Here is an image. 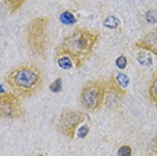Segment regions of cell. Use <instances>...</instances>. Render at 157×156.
I'll list each match as a JSON object with an SVG mask.
<instances>
[{
	"label": "cell",
	"instance_id": "cell-1",
	"mask_svg": "<svg viewBox=\"0 0 157 156\" xmlns=\"http://www.w3.org/2000/svg\"><path fill=\"white\" fill-rule=\"evenodd\" d=\"M99 41V33L89 28L77 27L73 33L66 35L58 45L55 46L56 57H70L73 59L75 69H81L83 63L93 55L94 49Z\"/></svg>",
	"mask_w": 157,
	"mask_h": 156
},
{
	"label": "cell",
	"instance_id": "cell-2",
	"mask_svg": "<svg viewBox=\"0 0 157 156\" xmlns=\"http://www.w3.org/2000/svg\"><path fill=\"white\" fill-rule=\"evenodd\" d=\"M43 73L35 63H22L6 76V82L19 97H31L43 86Z\"/></svg>",
	"mask_w": 157,
	"mask_h": 156
},
{
	"label": "cell",
	"instance_id": "cell-3",
	"mask_svg": "<svg viewBox=\"0 0 157 156\" xmlns=\"http://www.w3.org/2000/svg\"><path fill=\"white\" fill-rule=\"evenodd\" d=\"M48 18L38 16L30 20L26 27V42L34 55L46 58L48 45Z\"/></svg>",
	"mask_w": 157,
	"mask_h": 156
},
{
	"label": "cell",
	"instance_id": "cell-4",
	"mask_svg": "<svg viewBox=\"0 0 157 156\" xmlns=\"http://www.w3.org/2000/svg\"><path fill=\"white\" fill-rule=\"evenodd\" d=\"M106 81L90 80L82 86L79 93V104L86 112H97L103 106Z\"/></svg>",
	"mask_w": 157,
	"mask_h": 156
},
{
	"label": "cell",
	"instance_id": "cell-5",
	"mask_svg": "<svg viewBox=\"0 0 157 156\" xmlns=\"http://www.w3.org/2000/svg\"><path fill=\"white\" fill-rule=\"evenodd\" d=\"M86 113L77 109H65L56 120V131L67 139H74L79 125L86 120Z\"/></svg>",
	"mask_w": 157,
	"mask_h": 156
},
{
	"label": "cell",
	"instance_id": "cell-6",
	"mask_svg": "<svg viewBox=\"0 0 157 156\" xmlns=\"http://www.w3.org/2000/svg\"><path fill=\"white\" fill-rule=\"evenodd\" d=\"M24 115V108L16 93H7L2 88L0 94V116L3 119H20Z\"/></svg>",
	"mask_w": 157,
	"mask_h": 156
},
{
	"label": "cell",
	"instance_id": "cell-7",
	"mask_svg": "<svg viewBox=\"0 0 157 156\" xmlns=\"http://www.w3.org/2000/svg\"><path fill=\"white\" fill-rule=\"evenodd\" d=\"M128 92L125 88L117 82L116 76L112 74L109 80L106 81V89H105V101H103V106L108 109H118L126 97Z\"/></svg>",
	"mask_w": 157,
	"mask_h": 156
},
{
	"label": "cell",
	"instance_id": "cell-8",
	"mask_svg": "<svg viewBox=\"0 0 157 156\" xmlns=\"http://www.w3.org/2000/svg\"><path fill=\"white\" fill-rule=\"evenodd\" d=\"M133 49L152 53V54H155L157 57V27L151 30L149 33H146L137 42H134Z\"/></svg>",
	"mask_w": 157,
	"mask_h": 156
},
{
	"label": "cell",
	"instance_id": "cell-9",
	"mask_svg": "<svg viewBox=\"0 0 157 156\" xmlns=\"http://www.w3.org/2000/svg\"><path fill=\"white\" fill-rule=\"evenodd\" d=\"M148 96H149V101H151L153 105H157V73L151 80L149 89H148Z\"/></svg>",
	"mask_w": 157,
	"mask_h": 156
},
{
	"label": "cell",
	"instance_id": "cell-10",
	"mask_svg": "<svg viewBox=\"0 0 157 156\" xmlns=\"http://www.w3.org/2000/svg\"><path fill=\"white\" fill-rule=\"evenodd\" d=\"M27 0H4V6L11 14H15L24 6Z\"/></svg>",
	"mask_w": 157,
	"mask_h": 156
},
{
	"label": "cell",
	"instance_id": "cell-11",
	"mask_svg": "<svg viewBox=\"0 0 157 156\" xmlns=\"http://www.w3.org/2000/svg\"><path fill=\"white\" fill-rule=\"evenodd\" d=\"M56 63H58L59 67H62V69H65V70H69V69H73V67H75V65H74V62H73V59H71L70 57H66V55L56 57Z\"/></svg>",
	"mask_w": 157,
	"mask_h": 156
},
{
	"label": "cell",
	"instance_id": "cell-12",
	"mask_svg": "<svg viewBox=\"0 0 157 156\" xmlns=\"http://www.w3.org/2000/svg\"><path fill=\"white\" fill-rule=\"evenodd\" d=\"M59 19H60V22H62L63 24H66V26H71V24H75L77 23V18L74 16V14L70 12V11L60 12Z\"/></svg>",
	"mask_w": 157,
	"mask_h": 156
},
{
	"label": "cell",
	"instance_id": "cell-13",
	"mask_svg": "<svg viewBox=\"0 0 157 156\" xmlns=\"http://www.w3.org/2000/svg\"><path fill=\"white\" fill-rule=\"evenodd\" d=\"M145 156H157V135L149 140L145 150Z\"/></svg>",
	"mask_w": 157,
	"mask_h": 156
},
{
	"label": "cell",
	"instance_id": "cell-14",
	"mask_svg": "<svg viewBox=\"0 0 157 156\" xmlns=\"http://www.w3.org/2000/svg\"><path fill=\"white\" fill-rule=\"evenodd\" d=\"M132 152H133V150H132V147L129 144H122L118 148V151H117V155L118 156H132Z\"/></svg>",
	"mask_w": 157,
	"mask_h": 156
},
{
	"label": "cell",
	"instance_id": "cell-15",
	"mask_svg": "<svg viewBox=\"0 0 157 156\" xmlns=\"http://www.w3.org/2000/svg\"><path fill=\"white\" fill-rule=\"evenodd\" d=\"M62 89V78H56L54 82L50 84V90L52 92V93H58Z\"/></svg>",
	"mask_w": 157,
	"mask_h": 156
},
{
	"label": "cell",
	"instance_id": "cell-16",
	"mask_svg": "<svg viewBox=\"0 0 157 156\" xmlns=\"http://www.w3.org/2000/svg\"><path fill=\"white\" fill-rule=\"evenodd\" d=\"M116 80H117V82H118L122 88H126L128 85H129V78H128L126 74H122V73L117 74V76H116Z\"/></svg>",
	"mask_w": 157,
	"mask_h": 156
},
{
	"label": "cell",
	"instance_id": "cell-17",
	"mask_svg": "<svg viewBox=\"0 0 157 156\" xmlns=\"http://www.w3.org/2000/svg\"><path fill=\"white\" fill-rule=\"evenodd\" d=\"M116 66L118 67V69H121V70H124L125 67L128 66V58L125 55H120L118 58L116 59Z\"/></svg>",
	"mask_w": 157,
	"mask_h": 156
},
{
	"label": "cell",
	"instance_id": "cell-18",
	"mask_svg": "<svg viewBox=\"0 0 157 156\" xmlns=\"http://www.w3.org/2000/svg\"><path fill=\"white\" fill-rule=\"evenodd\" d=\"M105 26H108V27H112V28H116V27H118V19L117 18H114V16H109L108 19H105Z\"/></svg>",
	"mask_w": 157,
	"mask_h": 156
},
{
	"label": "cell",
	"instance_id": "cell-19",
	"mask_svg": "<svg viewBox=\"0 0 157 156\" xmlns=\"http://www.w3.org/2000/svg\"><path fill=\"white\" fill-rule=\"evenodd\" d=\"M35 156H44V155H42V154H38V155H35Z\"/></svg>",
	"mask_w": 157,
	"mask_h": 156
}]
</instances>
